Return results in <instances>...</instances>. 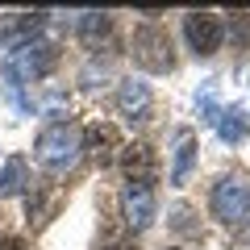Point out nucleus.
I'll list each match as a JSON object with an SVG mask.
<instances>
[{
    "label": "nucleus",
    "mask_w": 250,
    "mask_h": 250,
    "mask_svg": "<svg viewBox=\"0 0 250 250\" xmlns=\"http://www.w3.org/2000/svg\"><path fill=\"white\" fill-rule=\"evenodd\" d=\"M108 29H113L108 13H83V17H80V38H83L88 46H96L100 38H108Z\"/></svg>",
    "instance_id": "4468645a"
},
{
    "label": "nucleus",
    "mask_w": 250,
    "mask_h": 250,
    "mask_svg": "<svg viewBox=\"0 0 250 250\" xmlns=\"http://www.w3.org/2000/svg\"><path fill=\"white\" fill-rule=\"evenodd\" d=\"M0 250H29V246L21 238H4V242H0Z\"/></svg>",
    "instance_id": "2eb2a0df"
},
{
    "label": "nucleus",
    "mask_w": 250,
    "mask_h": 250,
    "mask_svg": "<svg viewBox=\"0 0 250 250\" xmlns=\"http://www.w3.org/2000/svg\"><path fill=\"white\" fill-rule=\"evenodd\" d=\"M46 25V13H13L4 25H0V50H21V46L38 42V29Z\"/></svg>",
    "instance_id": "0eeeda50"
},
{
    "label": "nucleus",
    "mask_w": 250,
    "mask_h": 250,
    "mask_svg": "<svg viewBox=\"0 0 250 250\" xmlns=\"http://www.w3.org/2000/svg\"><path fill=\"white\" fill-rule=\"evenodd\" d=\"M163 250H175V246H163Z\"/></svg>",
    "instance_id": "dca6fc26"
},
{
    "label": "nucleus",
    "mask_w": 250,
    "mask_h": 250,
    "mask_svg": "<svg viewBox=\"0 0 250 250\" xmlns=\"http://www.w3.org/2000/svg\"><path fill=\"white\" fill-rule=\"evenodd\" d=\"M54 62H59V46L38 38V42L21 46V50H13L4 59V75H9V83H34L54 71Z\"/></svg>",
    "instance_id": "7ed1b4c3"
},
{
    "label": "nucleus",
    "mask_w": 250,
    "mask_h": 250,
    "mask_svg": "<svg viewBox=\"0 0 250 250\" xmlns=\"http://www.w3.org/2000/svg\"><path fill=\"white\" fill-rule=\"evenodd\" d=\"M184 38L192 46L196 59H208V54L221 50V38H225V25L217 13H188L184 17Z\"/></svg>",
    "instance_id": "39448f33"
},
{
    "label": "nucleus",
    "mask_w": 250,
    "mask_h": 250,
    "mask_svg": "<svg viewBox=\"0 0 250 250\" xmlns=\"http://www.w3.org/2000/svg\"><path fill=\"white\" fill-rule=\"evenodd\" d=\"M34 154H38V163H42V167L67 171V167L83 154V134L75 129L71 121H54V125H46L42 134H38Z\"/></svg>",
    "instance_id": "f03ea898"
},
{
    "label": "nucleus",
    "mask_w": 250,
    "mask_h": 250,
    "mask_svg": "<svg viewBox=\"0 0 250 250\" xmlns=\"http://www.w3.org/2000/svg\"><path fill=\"white\" fill-rule=\"evenodd\" d=\"M208 208H213V217H217V221H225V225L246 221V213H250V184L242 175H221L213 184Z\"/></svg>",
    "instance_id": "20e7f679"
},
{
    "label": "nucleus",
    "mask_w": 250,
    "mask_h": 250,
    "mask_svg": "<svg viewBox=\"0 0 250 250\" xmlns=\"http://www.w3.org/2000/svg\"><path fill=\"white\" fill-rule=\"evenodd\" d=\"M29 188V167L21 154H9L4 167H0V196H21Z\"/></svg>",
    "instance_id": "f8f14e48"
},
{
    "label": "nucleus",
    "mask_w": 250,
    "mask_h": 250,
    "mask_svg": "<svg viewBox=\"0 0 250 250\" xmlns=\"http://www.w3.org/2000/svg\"><path fill=\"white\" fill-rule=\"evenodd\" d=\"M121 208H125V225L129 229H150V221H154V188L125 184Z\"/></svg>",
    "instance_id": "6e6552de"
},
{
    "label": "nucleus",
    "mask_w": 250,
    "mask_h": 250,
    "mask_svg": "<svg viewBox=\"0 0 250 250\" xmlns=\"http://www.w3.org/2000/svg\"><path fill=\"white\" fill-rule=\"evenodd\" d=\"M150 88H146L142 80H125L121 88H117V108H121V117H129V121H146L150 117Z\"/></svg>",
    "instance_id": "9d476101"
},
{
    "label": "nucleus",
    "mask_w": 250,
    "mask_h": 250,
    "mask_svg": "<svg viewBox=\"0 0 250 250\" xmlns=\"http://www.w3.org/2000/svg\"><path fill=\"white\" fill-rule=\"evenodd\" d=\"M121 171H125V184L154 188V179H159V154H154V146H146V142L121 146Z\"/></svg>",
    "instance_id": "423d86ee"
},
{
    "label": "nucleus",
    "mask_w": 250,
    "mask_h": 250,
    "mask_svg": "<svg viewBox=\"0 0 250 250\" xmlns=\"http://www.w3.org/2000/svg\"><path fill=\"white\" fill-rule=\"evenodd\" d=\"M83 150H88L100 167H108V163L117 159V150H121V138H117V129L108 121H96V125L83 129Z\"/></svg>",
    "instance_id": "1a4fd4ad"
},
{
    "label": "nucleus",
    "mask_w": 250,
    "mask_h": 250,
    "mask_svg": "<svg viewBox=\"0 0 250 250\" xmlns=\"http://www.w3.org/2000/svg\"><path fill=\"white\" fill-rule=\"evenodd\" d=\"M213 121H217V129H221L225 142H242V138L250 134V121L242 117V108H225V113L213 117Z\"/></svg>",
    "instance_id": "ddd939ff"
},
{
    "label": "nucleus",
    "mask_w": 250,
    "mask_h": 250,
    "mask_svg": "<svg viewBox=\"0 0 250 250\" xmlns=\"http://www.w3.org/2000/svg\"><path fill=\"white\" fill-rule=\"evenodd\" d=\"M192 167H196V134L192 129H175V159H171V184H188V175H192Z\"/></svg>",
    "instance_id": "9b49d317"
},
{
    "label": "nucleus",
    "mask_w": 250,
    "mask_h": 250,
    "mask_svg": "<svg viewBox=\"0 0 250 250\" xmlns=\"http://www.w3.org/2000/svg\"><path fill=\"white\" fill-rule=\"evenodd\" d=\"M150 21H142V25L134 29V42H129V50H134V62L142 67V71L150 75H167L171 67H175V50H171V34L159 25V13H146Z\"/></svg>",
    "instance_id": "f257e3e1"
}]
</instances>
